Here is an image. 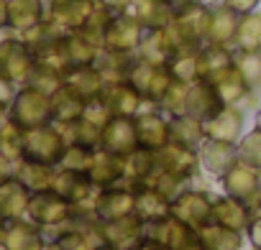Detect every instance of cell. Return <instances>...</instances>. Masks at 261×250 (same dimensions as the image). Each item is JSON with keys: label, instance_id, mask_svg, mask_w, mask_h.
I'll list each match as a JSON object with an SVG mask.
<instances>
[{"label": "cell", "instance_id": "obj_1", "mask_svg": "<svg viewBox=\"0 0 261 250\" xmlns=\"http://www.w3.org/2000/svg\"><path fill=\"white\" fill-rule=\"evenodd\" d=\"M8 120L16 122L21 131H31V128H41V125L51 122V95L34 87V84H23L8 110Z\"/></svg>", "mask_w": 261, "mask_h": 250}, {"label": "cell", "instance_id": "obj_2", "mask_svg": "<svg viewBox=\"0 0 261 250\" xmlns=\"http://www.w3.org/2000/svg\"><path fill=\"white\" fill-rule=\"evenodd\" d=\"M36 67V56L29 49V44L11 28L6 39H0V74L13 84H29Z\"/></svg>", "mask_w": 261, "mask_h": 250}, {"label": "cell", "instance_id": "obj_3", "mask_svg": "<svg viewBox=\"0 0 261 250\" xmlns=\"http://www.w3.org/2000/svg\"><path fill=\"white\" fill-rule=\"evenodd\" d=\"M64 151H67V141L54 122L41 125V128L23 131V159L59 166Z\"/></svg>", "mask_w": 261, "mask_h": 250}, {"label": "cell", "instance_id": "obj_4", "mask_svg": "<svg viewBox=\"0 0 261 250\" xmlns=\"http://www.w3.org/2000/svg\"><path fill=\"white\" fill-rule=\"evenodd\" d=\"M128 82L136 87V92L144 97L146 105H156L159 107V102L164 100L167 89L174 82V74L169 72V67H159V64L136 59L134 69H130V74H128Z\"/></svg>", "mask_w": 261, "mask_h": 250}, {"label": "cell", "instance_id": "obj_5", "mask_svg": "<svg viewBox=\"0 0 261 250\" xmlns=\"http://www.w3.org/2000/svg\"><path fill=\"white\" fill-rule=\"evenodd\" d=\"M210 6H205L202 0L195 6H187L177 11L172 21V34L177 36L179 46H205L207 34H210Z\"/></svg>", "mask_w": 261, "mask_h": 250}, {"label": "cell", "instance_id": "obj_6", "mask_svg": "<svg viewBox=\"0 0 261 250\" xmlns=\"http://www.w3.org/2000/svg\"><path fill=\"white\" fill-rule=\"evenodd\" d=\"M146 237H154L167 245V250H205L200 230L179 222L177 217H167L159 222H146Z\"/></svg>", "mask_w": 261, "mask_h": 250}, {"label": "cell", "instance_id": "obj_7", "mask_svg": "<svg viewBox=\"0 0 261 250\" xmlns=\"http://www.w3.org/2000/svg\"><path fill=\"white\" fill-rule=\"evenodd\" d=\"M72 217V202H67L62 194H57L54 189L51 192H39L31 197V204H29V212H26V220H31L34 225H39L41 230H51V227H59L64 225L67 220Z\"/></svg>", "mask_w": 261, "mask_h": 250}, {"label": "cell", "instance_id": "obj_8", "mask_svg": "<svg viewBox=\"0 0 261 250\" xmlns=\"http://www.w3.org/2000/svg\"><path fill=\"white\" fill-rule=\"evenodd\" d=\"M172 217L195 230H202L213 220V197L197 189H185L172 199Z\"/></svg>", "mask_w": 261, "mask_h": 250}, {"label": "cell", "instance_id": "obj_9", "mask_svg": "<svg viewBox=\"0 0 261 250\" xmlns=\"http://www.w3.org/2000/svg\"><path fill=\"white\" fill-rule=\"evenodd\" d=\"M220 181H223V192L225 194L246 202L251 209L258 204V199H261V169L238 161Z\"/></svg>", "mask_w": 261, "mask_h": 250}, {"label": "cell", "instance_id": "obj_10", "mask_svg": "<svg viewBox=\"0 0 261 250\" xmlns=\"http://www.w3.org/2000/svg\"><path fill=\"white\" fill-rule=\"evenodd\" d=\"M97 225H100L102 242H108L118 250H136L139 242L144 240V230H146V222L136 212L118 217V220H105V222L97 220Z\"/></svg>", "mask_w": 261, "mask_h": 250}, {"label": "cell", "instance_id": "obj_11", "mask_svg": "<svg viewBox=\"0 0 261 250\" xmlns=\"http://www.w3.org/2000/svg\"><path fill=\"white\" fill-rule=\"evenodd\" d=\"M146 28L130 16V13H113L108 34H105V49L108 51H123V54H136L144 41Z\"/></svg>", "mask_w": 261, "mask_h": 250}, {"label": "cell", "instance_id": "obj_12", "mask_svg": "<svg viewBox=\"0 0 261 250\" xmlns=\"http://www.w3.org/2000/svg\"><path fill=\"white\" fill-rule=\"evenodd\" d=\"M139 133H136V120L134 117H120L115 115L105 128H102V138H100V148L108 153H115L120 159L130 156L139 148Z\"/></svg>", "mask_w": 261, "mask_h": 250}, {"label": "cell", "instance_id": "obj_13", "mask_svg": "<svg viewBox=\"0 0 261 250\" xmlns=\"http://www.w3.org/2000/svg\"><path fill=\"white\" fill-rule=\"evenodd\" d=\"M156 159H159L162 171H167L177 179H185V181H192L197 176V171L202 169L197 148H187V146H179V143H172V141L164 148L156 151Z\"/></svg>", "mask_w": 261, "mask_h": 250}, {"label": "cell", "instance_id": "obj_14", "mask_svg": "<svg viewBox=\"0 0 261 250\" xmlns=\"http://www.w3.org/2000/svg\"><path fill=\"white\" fill-rule=\"evenodd\" d=\"M136 133H139V143L144 148H151V151H159L169 143V115L156 107V105H149V110L144 107L136 117Z\"/></svg>", "mask_w": 261, "mask_h": 250}, {"label": "cell", "instance_id": "obj_15", "mask_svg": "<svg viewBox=\"0 0 261 250\" xmlns=\"http://www.w3.org/2000/svg\"><path fill=\"white\" fill-rule=\"evenodd\" d=\"M207 82L215 87V92H218V97L223 100V105H236V107L243 105V107H246V105H251V100H253V89H251V84L243 79V74L236 69V64H230V67H225V69L210 74Z\"/></svg>", "mask_w": 261, "mask_h": 250}, {"label": "cell", "instance_id": "obj_16", "mask_svg": "<svg viewBox=\"0 0 261 250\" xmlns=\"http://www.w3.org/2000/svg\"><path fill=\"white\" fill-rule=\"evenodd\" d=\"M97 8V0H49L46 18L64 31H80Z\"/></svg>", "mask_w": 261, "mask_h": 250}, {"label": "cell", "instance_id": "obj_17", "mask_svg": "<svg viewBox=\"0 0 261 250\" xmlns=\"http://www.w3.org/2000/svg\"><path fill=\"white\" fill-rule=\"evenodd\" d=\"M179 51V41L172 34V28H151L144 34V41L139 46V59L159 64V67H169L172 59Z\"/></svg>", "mask_w": 261, "mask_h": 250}, {"label": "cell", "instance_id": "obj_18", "mask_svg": "<svg viewBox=\"0 0 261 250\" xmlns=\"http://www.w3.org/2000/svg\"><path fill=\"white\" fill-rule=\"evenodd\" d=\"M202 128H205V138L238 143L243 136V110L236 105H223L210 120L202 122Z\"/></svg>", "mask_w": 261, "mask_h": 250}, {"label": "cell", "instance_id": "obj_19", "mask_svg": "<svg viewBox=\"0 0 261 250\" xmlns=\"http://www.w3.org/2000/svg\"><path fill=\"white\" fill-rule=\"evenodd\" d=\"M100 97L108 105V110L113 115H120V117H136L146 107L144 97L136 92V87L128 79L125 82H108Z\"/></svg>", "mask_w": 261, "mask_h": 250}, {"label": "cell", "instance_id": "obj_20", "mask_svg": "<svg viewBox=\"0 0 261 250\" xmlns=\"http://www.w3.org/2000/svg\"><path fill=\"white\" fill-rule=\"evenodd\" d=\"M156 169H159L156 151L139 146L130 156H125V159H123V181H120L118 186H125V189H130V192L136 194Z\"/></svg>", "mask_w": 261, "mask_h": 250}, {"label": "cell", "instance_id": "obj_21", "mask_svg": "<svg viewBox=\"0 0 261 250\" xmlns=\"http://www.w3.org/2000/svg\"><path fill=\"white\" fill-rule=\"evenodd\" d=\"M200 151V164L207 174L223 179L241 159H238V146L236 143H225V141H213V138H205L202 146L197 148Z\"/></svg>", "mask_w": 261, "mask_h": 250}, {"label": "cell", "instance_id": "obj_22", "mask_svg": "<svg viewBox=\"0 0 261 250\" xmlns=\"http://www.w3.org/2000/svg\"><path fill=\"white\" fill-rule=\"evenodd\" d=\"M95 212H97V220L100 222L134 214L136 212V194L130 192V189H125V186L100 189L97 197H95Z\"/></svg>", "mask_w": 261, "mask_h": 250}, {"label": "cell", "instance_id": "obj_23", "mask_svg": "<svg viewBox=\"0 0 261 250\" xmlns=\"http://www.w3.org/2000/svg\"><path fill=\"white\" fill-rule=\"evenodd\" d=\"M223 107V100L218 97L215 87L207 79L192 82L187 87V97H185V115L195 117V120H210L218 110Z\"/></svg>", "mask_w": 261, "mask_h": 250}, {"label": "cell", "instance_id": "obj_24", "mask_svg": "<svg viewBox=\"0 0 261 250\" xmlns=\"http://www.w3.org/2000/svg\"><path fill=\"white\" fill-rule=\"evenodd\" d=\"M57 174H59V166L39 164V161H31V159H21L13 166V179H18L31 194L51 192L54 181H57Z\"/></svg>", "mask_w": 261, "mask_h": 250}, {"label": "cell", "instance_id": "obj_25", "mask_svg": "<svg viewBox=\"0 0 261 250\" xmlns=\"http://www.w3.org/2000/svg\"><path fill=\"white\" fill-rule=\"evenodd\" d=\"M125 13L134 16L146 31H151V28H169L177 16V8L172 6V0H134Z\"/></svg>", "mask_w": 261, "mask_h": 250}, {"label": "cell", "instance_id": "obj_26", "mask_svg": "<svg viewBox=\"0 0 261 250\" xmlns=\"http://www.w3.org/2000/svg\"><path fill=\"white\" fill-rule=\"evenodd\" d=\"M54 192H57V194H62L67 202H72V204H80V202L95 199L100 189L95 186V181L90 179V174H87V171L59 169V174H57V181H54Z\"/></svg>", "mask_w": 261, "mask_h": 250}, {"label": "cell", "instance_id": "obj_27", "mask_svg": "<svg viewBox=\"0 0 261 250\" xmlns=\"http://www.w3.org/2000/svg\"><path fill=\"white\" fill-rule=\"evenodd\" d=\"M251 220H253V209L246 202H241V199H236L230 194L213 197V220L210 222H218V225H225V227L246 232Z\"/></svg>", "mask_w": 261, "mask_h": 250}, {"label": "cell", "instance_id": "obj_28", "mask_svg": "<svg viewBox=\"0 0 261 250\" xmlns=\"http://www.w3.org/2000/svg\"><path fill=\"white\" fill-rule=\"evenodd\" d=\"M44 247H46V237L39 225H34L26 217L8 222L3 250H44Z\"/></svg>", "mask_w": 261, "mask_h": 250}, {"label": "cell", "instance_id": "obj_29", "mask_svg": "<svg viewBox=\"0 0 261 250\" xmlns=\"http://www.w3.org/2000/svg\"><path fill=\"white\" fill-rule=\"evenodd\" d=\"M85 105H87V100L80 97L67 82L59 84L51 92V122L54 125H67V122L80 120L82 112H85Z\"/></svg>", "mask_w": 261, "mask_h": 250}, {"label": "cell", "instance_id": "obj_30", "mask_svg": "<svg viewBox=\"0 0 261 250\" xmlns=\"http://www.w3.org/2000/svg\"><path fill=\"white\" fill-rule=\"evenodd\" d=\"M136 214L144 222L167 220V217H172V197L164 194L162 189L151 186V184H144L136 192Z\"/></svg>", "mask_w": 261, "mask_h": 250}, {"label": "cell", "instance_id": "obj_31", "mask_svg": "<svg viewBox=\"0 0 261 250\" xmlns=\"http://www.w3.org/2000/svg\"><path fill=\"white\" fill-rule=\"evenodd\" d=\"M31 192L18 181V179H11L0 186V217L6 222H13V220H23L26 212H29V204H31Z\"/></svg>", "mask_w": 261, "mask_h": 250}, {"label": "cell", "instance_id": "obj_32", "mask_svg": "<svg viewBox=\"0 0 261 250\" xmlns=\"http://www.w3.org/2000/svg\"><path fill=\"white\" fill-rule=\"evenodd\" d=\"M210 34H207V44H220V46H233L236 44V31H238V21L241 16L236 11H230L225 3L210 6Z\"/></svg>", "mask_w": 261, "mask_h": 250}, {"label": "cell", "instance_id": "obj_33", "mask_svg": "<svg viewBox=\"0 0 261 250\" xmlns=\"http://www.w3.org/2000/svg\"><path fill=\"white\" fill-rule=\"evenodd\" d=\"M90 179L95 181L97 189H108V186H118L123 181V159L115 153H108L102 148L95 151L92 166H90Z\"/></svg>", "mask_w": 261, "mask_h": 250}, {"label": "cell", "instance_id": "obj_34", "mask_svg": "<svg viewBox=\"0 0 261 250\" xmlns=\"http://www.w3.org/2000/svg\"><path fill=\"white\" fill-rule=\"evenodd\" d=\"M44 18H46L44 0H8V28H13L16 34L29 31Z\"/></svg>", "mask_w": 261, "mask_h": 250}, {"label": "cell", "instance_id": "obj_35", "mask_svg": "<svg viewBox=\"0 0 261 250\" xmlns=\"http://www.w3.org/2000/svg\"><path fill=\"white\" fill-rule=\"evenodd\" d=\"M136 59H139V54H123V51L102 49L95 67H97V72L102 74L105 82H125L130 69H134V64H136Z\"/></svg>", "mask_w": 261, "mask_h": 250}, {"label": "cell", "instance_id": "obj_36", "mask_svg": "<svg viewBox=\"0 0 261 250\" xmlns=\"http://www.w3.org/2000/svg\"><path fill=\"white\" fill-rule=\"evenodd\" d=\"M64 82H67L80 97H85L87 102L95 100V97H100L102 89H105V84H108V82L102 79V74L97 72L95 64H92V67H72L69 74L64 77Z\"/></svg>", "mask_w": 261, "mask_h": 250}, {"label": "cell", "instance_id": "obj_37", "mask_svg": "<svg viewBox=\"0 0 261 250\" xmlns=\"http://www.w3.org/2000/svg\"><path fill=\"white\" fill-rule=\"evenodd\" d=\"M169 141L187 146V148H200L205 141L202 120H195L190 115H172L169 117Z\"/></svg>", "mask_w": 261, "mask_h": 250}, {"label": "cell", "instance_id": "obj_38", "mask_svg": "<svg viewBox=\"0 0 261 250\" xmlns=\"http://www.w3.org/2000/svg\"><path fill=\"white\" fill-rule=\"evenodd\" d=\"M200 237H202L205 250H241L243 247V232L218 225V222H207L200 230Z\"/></svg>", "mask_w": 261, "mask_h": 250}, {"label": "cell", "instance_id": "obj_39", "mask_svg": "<svg viewBox=\"0 0 261 250\" xmlns=\"http://www.w3.org/2000/svg\"><path fill=\"white\" fill-rule=\"evenodd\" d=\"M200 49L202 46H179L177 56L169 64V72L174 74V79H182L187 84L202 79V72H200Z\"/></svg>", "mask_w": 261, "mask_h": 250}, {"label": "cell", "instance_id": "obj_40", "mask_svg": "<svg viewBox=\"0 0 261 250\" xmlns=\"http://www.w3.org/2000/svg\"><path fill=\"white\" fill-rule=\"evenodd\" d=\"M233 49H241V51H261V11H251V13L241 16Z\"/></svg>", "mask_w": 261, "mask_h": 250}, {"label": "cell", "instance_id": "obj_41", "mask_svg": "<svg viewBox=\"0 0 261 250\" xmlns=\"http://www.w3.org/2000/svg\"><path fill=\"white\" fill-rule=\"evenodd\" d=\"M233 54L236 49L233 46H220V44H205L200 49V72H202V79H207L210 74L225 69L233 64Z\"/></svg>", "mask_w": 261, "mask_h": 250}, {"label": "cell", "instance_id": "obj_42", "mask_svg": "<svg viewBox=\"0 0 261 250\" xmlns=\"http://www.w3.org/2000/svg\"><path fill=\"white\" fill-rule=\"evenodd\" d=\"M67 51L72 59V67H92L100 56L102 49H97L95 44H90L80 31H69L67 34Z\"/></svg>", "mask_w": 261, "mask_h": 250}, {"label": "cell", "instance_id": "obj_43", "mask_svg": "<svg viewBox=\"0 0 261 250\" xmlns=\"http://www.w3.org/2000/svg\"><path fill=\"white\" fill-rule=\"evenodd\" d=\"M110 18H113V13L97 3L95 13H92V16H90V21H87V23L80 28V34H82V36H85L90 44H95L97 49H105V34H108Z\"/></svg>", "mask_w": 261, "mask_h": 250}, {"label": "cell", "instance_id": "obj_44", "mask_svg": "<svg viewBox=\"0 0 261 250\" xmlns=\"http://www.w3.org/2000/svg\"><path fill=\"white\" fill-rule=\"evenodd\" d=\"M0 156L11 159L13 164L23 159V131L11 120L0 125Z\"/></svg>", "mask_w": 261, "mask_h": 250}, {"label": "cell", "instance_id": "obj_45", "mask_svg": "<svg viewBox=\"0 0 261 250\" xmlns=\"http://www.w3.org/2000/svg\"><path fill=\"white\" fill-rule=\"evenodd\" d=\"M233 64L243 74V79L251 84V89L261 87V51H241V49H236Z\"/></svg>", "mask_w": 261, "mask_h": 250}, {"label": "cell", "instance_id": "obj_46", "mask_svg": "<svg viewBox=\"0 0 261 250\" xmlns=\"http://www.w3.org/2000/svg\"><path fill=\"white\" fill-rule=\"evenodd\" d=\"M92 159H95V148H87V146H80V143H69L64 156H62V161H59V169L90 171Z\"/></svg>", "mask_w": 261, "mask_h": 250}, {"label": "cell", "instance_id": "obj_47", "mask_svg": "<svg viewBox=\"0 0 261 250\" xmlns=\"http://www.w3.org/2000/svg\"><path fill=\"white\" fill-rule=\"evenodd\" d=\"M236 146H238V159L243 164L261 169V128H253L251 133L241 136V141Z\"/></svg>", "mask_w": 261, "mask_h": 250}, {"label": "cell", "instance_id": "obj_48", "mask_svg": "<svg viewBox=\"0 0 261 250\" xmlns=\"http://www.w3.org/2000/svg\"><path fill=\"white\" fill-rule=\"evenodd\" d=\"M187 82H182V79H174L172 82V87L167 89V95H164V100L159 102V107L172 117V115H185V97H187Z\"/></svg>", "mask_w": 261, "mask_h": 250}, {"label": "cell", "instance_id": "obj_49", "mask_svg": "<svg viewBox=\"0 0 261 250\" xmlns=\"http://www.w3.org/2000/svg\"><path fill=\"white\" fill-rule=\"evenodd\" d=\"M82 117L87 120V122H92L95 128H105V125L115 117L110 110H108V105L102 102V97H95V100H90L87 105H85V112H82Z\"/></svg>", "mask_w": 261, "mask_h": 250}, {"label": "cell", "instance_id": "obj_50", "mask_svg": "<svg viewBox=\"0 0 261 250\" xmlns=\"http://www.w3.org/2000/svg\"><path fill=\"white\" fill-rule=\"evenodd\" d=\"M246 237L253 245V250H261V214H253V220L246 227Z\"/></svg>", "mask_w": 261, "mask_h": 250}, {"label": "cell", "instance_id": "obj_51", "mask_svg": "<svg viewBox=\"0 0 261 250\" xmlns=\"http://www.w3.org/2000/svg\"><path fill=\"white\" fill-rule=\"evenodd\" d=\"M16 84L13 82H8L3 74H0V107H8L11 110V102H13V97H16Z\"/></svg>", "mask_w": 261, "mask_h": 250}, {"label": "cell", "instance_id": "obj_52", "mask_svg": "<svg viewBox=\"0 0 261 250\" xmlns=\"http://www.w3.org/2000/svg\"><path fill=\"white\" fill-rule=\"evenodd\" d=\"M223 3H225L230 11H236L238 16H246V13L256 11V6L261 3V0H223Z\"/></svg>", "mask_w": 261, "mask_h": 250}, {"label": "cell", "instance_id": "obj_53", "mask_svg": "<svg viewBox=\"0 0 261 250\" xmlns=\"http://www.w3.org/2000/svg\"><path fill=\"white\" fill-rule=\"evenodd\" d=\"M97 3H100L102 8H108L110 13H125L128 6L134 3V0H97Z\"/></svg>", "mask_w": 261, "mask_h": 250}, {"label": "cell", "instance_id": "obj_54", "mask_svg": "<svg viewBox=\"0 0 261 250\" xmlns=\"http://www.w3.org/2000/svg\"><path fill=\"white\" fill-rule=\"evenodd\" d=\"M13 161L11 159H6V156H0V186H3L6 181H11L13 179Z\"/></svg>", "mask_w": 261, "mask_h": 250}, {"label": "cell", "instance_id": "obj_55", "mask_svg": "<svg viewBox=\"0 0 261 250\" xmlns=\"http://www.w3.org/2000/svg\"><path fill=\"white\" fill-rule=\"evenodd\" d=\"M136 250H167V245L159 242V240H154V237H146V235H144V240L139 242Z\"/></svg>", "mask_w": 261, "mask_h": 250}, {"label": "cell", "instance_id": "obj_56", "mask_svg": "<svg viewBox=\"0 0 261 250\" xmlns=\"http://www.w3.org/2000/svg\"><path fill=\"white\" fill-rule=\"evenodd\" d=\"M0 28H8V0H0Z\"/></svg>", "mask_w": 261, "mask_h": 250}, {"label": "cell", "instance_id": "obj_57", "mask_svg": "<svg viewBox=\"0 0 261 250\" xmlns=\"http://www.w3.org/2000/svg\"><path fill=\"white\" fill-rule=\"evenodd\" d=\"M195 3H200V0H172V6H174L177 11H182V8H187V6H195Z\"/></svg>", "mask_w": 261, "mask_h": 250}, {"label": "cell", "instance_id": "obj_58", "mask_svg": "<svg viewBox=\"0 0 261 250\" xmlns=\"http://www.w3.org/2000/svg\"><path fill=\"white\" fill-rule=\"evenodd\" d=\"M6 230H8V222L0 217V247H3V240H6Z\"/></svg>", "mask_w": 261, "mask_h": 250}, {"label": "cell", "instance_id": "obj_59", "mask_svg": "<svg viewBox=\"0 0 261 250\" xmlns=\"http://www.w3.org/2000/svg\"><path fill=\"white\" fill-rule=\"evenodd\" d=\"M8 122V107H0V125Z\"/></svg>", "mask_w": 261, "mask_h": 250}, {"label": "cell", "instance_id": "obj_60", "mask_svg": "<svg viewBox=\"0 0 261 250\" xmlns=\"http://www.w3.org/2000/svg\"><path fill=\"white\" fill-rule=\"evenodd\" d=\"M95 250H118V247H113V245H108V242H102V245H97Z\"/></svg>", "mask_w": 261, "mask_h": 250}, {"label": "cell", "instance_id": "obj_61", "mask_svg": "<svg viewBox=\"0 0 261 250\" xmlns=\"http://www.w3.org/2000/svg\"><path fill=\"white\" fill-rule=\"evenodd\" d=\"M256 128H261V110L256 112Z\"/></svg>", "mask_w": 261, "mask_h": 250}, {"label": "cell", "instance_id": "obj_62", "mask_svg": "<svg viewBox=\"0 0 261 250\" xmlns=\"http://www.w3.org/2000/svg\"><path fill=\"white\" fill-rule=\"evenodd\" d=\"M253 214H261V199H258V204L253 207Z\"/></svg>", "mask_w": 261, "mask_h": 250}, {"label": "cell", "instance_id": "obj_63", "mask_svg": "<svg viewBox=\"0 0 261 250\" xmlns=\"http://www.w3.org/2000/svg\"><path fill=\"white\" fill-rule=\"evenodd\" d=\"M44 250H54V245H51V242H46V247H44Z\"/></svg>", "mask_w": 261, "mask_h": 250}, {"label": "cell", "instance_id": "obj_64", "mask_svg": "<svg viewBox=\"0 0 261 250\" xmlns=\"http://www.w3.org/2000/svg\"><path fill=\"white\" fill-rule=\"evenodd\" d=\"M241 250H243V247H241Z\"/></svg>", "mask_w": 261, "mask_h": 250}]
</instances>
